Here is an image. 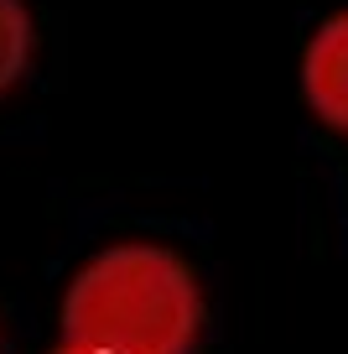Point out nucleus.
Segmentation results:
<instances>
[{
  "mask_svg": "<svg viewBox=\"0 0 348 354\" xmlns=\"http://www.w3.org/2000/svg\"><path fill=\"white\" fill-rule=\"evenodd\" d=\"M302 94L327 125L348 131V11L317 26L302 57Z\"/></svg>",
  "mask_w": 348,
  "mask_h": 354,
  "instance_id": "obj_2",
  "label": "nucleus"
},
{
  "mask_svg": "<svg viewBox=\"0 0 348 354\" xmlns=\"http://www.w3.org/2000/svg\"><path fill=\"white\" fill-rule=\"evenodd\" d=\"M203 328L197 281L162 245H115L68 281L63 344L104 354H187Z\"/></svg>",
  "mask_w": 348,
  "mask_h": 354,
  "instance_id": "obj_1",
  "label": "nucleus"
},
{
  "mask_svg": "<svg viewBox=\"0 0 348 354\" xmlns=\"http://www.w3.org/2000/svg\"><path fill=\"white\" fill-rule=\"evenodd\" d=\"M52 354H104V349H78V344H63V349H52Z\"/></svg>",
  "mask_w": 348,
  "mask_h": 354,
  "instance_id": "obj_4",
  "label": "nucleus"
},
{
  "mask_svg": "<svg viewBox=\"0 0 348 354\" xmlns=\"http://www.w3.org/2000/svg\"><path fill=\"white\" fill-rule=\"evenodd\" d=\"M32 16L21 0H0V94L26 73L32 63Z\"/></svg>",
  "mask_w": 348,
  "mask_h": 354,
  "instance_id": "obj_3",
  "label": "nucleus"
}]
</instances>
